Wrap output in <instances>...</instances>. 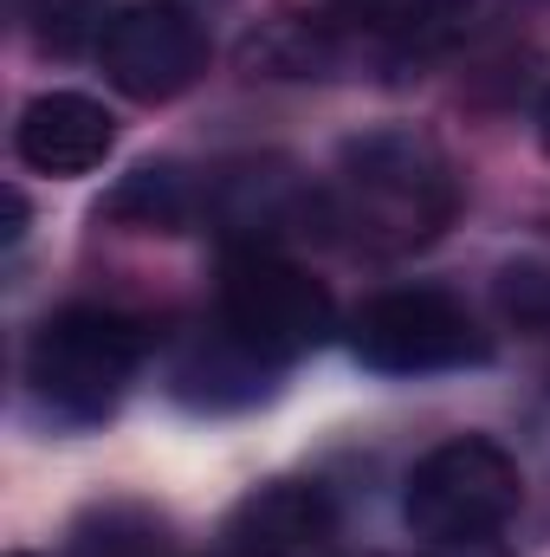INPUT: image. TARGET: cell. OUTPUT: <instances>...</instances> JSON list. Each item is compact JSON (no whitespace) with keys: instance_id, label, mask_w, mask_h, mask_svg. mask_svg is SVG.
I'll use <instances>...</instances> for the list:
<instances>
[{"instance_id":"4","label":"cell","mask_w":550,"mask_h":557,"mask_svg":"<svg viewBox=\"0 0 550 557\" xmlns=\"http://www.w3.org/2000/svg\"><path fill=\"white\" fill-rule=\"evenodd\" d=\"M350 350H357V363H370L383 376H440V370L479 363L486 337L460 298H447L434 285H402V292L370 298L350 318Z\"/></svg>"},{"instance_id":"11","label":"cell","mask_w":550,"mask_h":557,"mask_svg":"<svg viewBox=\"0 0 550 557\" xmlns=\"http://www.w3.org/2000/svg\"><path fill=\"white\" fill-rule=\"evenodd\" d=\"M104 0H26V33L46 52H78L91 33L104 39Z\"/></svg>"},{"instance_id":"8","label":"cell","mask_w":550,"mask_h":557,"mask_svg":"<svg viewBox=\"0 0 550 557\" xmlns=\"http://www.w3.org/2000/svg\"><path fill=\"white\" fill-rule=\"evenodd\" d=\"M111 149H117V117L85 91H46L13 124V156L39 175H91Z\"/></svg>"},{"instance_id":"10","label":"cell","mask_w":550,"mask_h":557,"mask_svg":"<svg viewBox=\"0 0 550 557\" xmlns=\"http://www.w3.org/2000/svg\"><path fill=\"white\" fill-rule=\"evenodd\" d=\"M162 519H149L137 506H104L72 532V557H162Z\"/></svg>"},{"instance_id":"6","label":"cell","mask_w":550,"mask_h":557,"mask_svg":"<svg viewBox=\"0 0 550 557\" xmlns=\"http://www.w3.org/2000/svg\"><path fill=\"white\" fill-rule=\"evenodd\" d=\"M98 59H104V78L124 98L168 104L208 72V33L175 0H137V7L111 13V26L98 39Z\"/></svg>"},{"instance_id":"3","label":"cell","mask_w":550,"mask_h":557,"mask_svg":"<svg viewBox=\"0 0 550 557\" xmlns=\"http://www.w3.org/2000/svg\"><path fill=\"white\" fill-rule=\"evenodd\" d=\"M518 499H525L518 460L486 434H453V441H440L434 454L414 460L402 512L427 545H440V539H499V525L518 512Z\"/></svg>"},{"instance_id":"1","label":"cell","mask_w":550,"mask_h":557,"mask_svg":"<svg viewBox=\"0 0 550 557\" xmlns=\"http://www.w3.org/2000/svg\"><path fill=\"white\" fill-rule=\"evenodd\" d=\"M453 208H460V182L427 137L370 131V137L343 143L330 221L350 227V240H363L376 253H409L453 221Z\"/></svg>"},{"instance_id":"7","label":"cell","mask_w":550,"mask_h":557,"mask_svg":"<svg viewBox=\"0 0 550 557\" xmlns=\"http://www.w3.org/2000/svg\"><path fill=\"white\" fill-rule=\"evenodd\" d=\"M337 532V506L317 480H266L227 512L234 557H324Z\"/></svg>"},{"instance_id":"9","label":"cell","mask_w":550,"mask_h":557,"mask_svg":"<svg viewBox=\"0 0 550 557\" xmlns=\"http://www.w3.org/2000/svg\"><path fill=\"white\" fill-rule=\"evenodd\" d=\"M273 357L247 350L240 337H214V344H188L182 363H175V396L195 403V409H247V403H266L273 396Z\"/></svg>"},{"instance_id":"13","label":"cell","mask_w":550,"mask_h":557,"mask_svg":"<svg viewBox=\"0 0 550 557\" xmlns=\"http://www.w3.org/2000/svg\"><path fill=\"white\" fill-rule=\"evenodd\" d=\"M421 557H512L499 539H440V545H427Z\"/></svg>"},{"instance_id":"14","label":"cell","mask_w":550,"mask_h":557,"mask_svg":"<svg viewBox=\"0 0 550 557\" xmlns=\"http://www.w3.org/2000/svg\"><path fill=\"white\" fill-rule=\"evenodd\" d=\"M538 143L550 149V91H545V104H538Z\"/></svg>"},{"instance_id":"5","label":"cell","mask_w":550,"mask_h":557,"mask_svg":"<svg viewBox=\"0 0 550 557\" xmlns=\"http://www.w3.org/2000/svg\"><path fill=\"white\" fill-rule=\"evenodd\" d=\"M221 331L273 363H291L337 331V305L304 267L273 253H240L221 273Z\"/></svg>"},{"instance_id":"2","label":"cell","mask_w":550,"mask_h":557,"mask_svg":"<svg viewBox=\"0 0 550 557\" xmlns=\"http://www.w3.org/2000/svg\"><path fill=\"white\" fill-rule=\"evenodd\" d=\"M137 370H142V324L124 318V311H104V305H65L26 344L33 403L52 421H72V428H91V421L111 416Z\"/></svg>"},{"instance_id":"12","label":"cell","mask_w":550,"mask_h":557,"mask_svg":"<svg viewBox=\"0 0 550 557\" xmlns=\"http://www.w3.org/2000/svg\"><path fill=\"white\" fill-rule=\"evenodd\" d=\"M111 214H137L142 227H175V221L188 214V188H182L175 169H137V175L117 188Z\"/></svg>"}]
</instances>
